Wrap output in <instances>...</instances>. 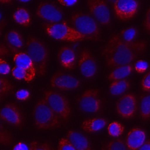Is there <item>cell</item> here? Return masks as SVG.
<instances>
[{"instance_id": "6da1fadb", "label": "cell", "mask_w": 150, "mask_h": 150, "mask_svg": "<svg viewBox=\"0 0 150 150\" xmlns=\"http://www.w3.org/2000/svg\"><path fill=\"white\" fill-rule=\"evenodd\" d=\"M147 45V42L144 40H135L129 44L105 45L101 54L104 57L107 66L115 68L130 64L145 52Z\"/></svg>"}, {"instance_id": "7a4b0ae2", "label": "cell", "mask_w": 150, "mask_h": 150, "mask_svg": "<svg viewBox=\"0 0 150 150\" xmlns=\"http://www.w3.org/2000/svg\"><path fill=\"white\" fill-rule=\"evenodd\" d=\"M33 117L36 127L40 129H56L62 125L61 118L43 97L36 103L33 110Z\"/></svg>"}, {"instance_id": "3957f363", "label": "cell", "mask_w": 150, "mask_h": 150, "mask_svg": "<svg viewBox=\"0 0 150 150\" xmlns=\"http://www.w3.org/2000/svg\"><path fill=\"white\" fill-rule=\"evenodd\" d=\"M26 53L33 62L36 73L43 76L46 73L49 50L43 42L38 38L30 36L26 42Z\"/></svg>"}, {"instance_id": "277c9868", "label": "cell", "mask_w": 150, "mask_h": 150, "mask_svg": "<svg viewBox=\"0 0 150 150\" xmlns=\"http://www.w3.org/2000/svg\"><path fill=\"white\" fill-rule=\"evenodd\" d=\"M73 28L86 38L87 40L100 39V29L96 20L90 15L82 12L74 13L71 18Z\"/></svg>"}, {"instance_id": "5b68a950", "label": "cell", "mask_w": 150, "mask_h": 150, "mask_svg": "<svg viewBox=\"0 0 150 150\" xmlns=\"http://www.w3.org/2000/svg\"><path fill=\"white\" fill-rule=\"evenodd\" d=\"M45 32L51 38L71 42L86 40V38L65 22L47 23L44 25Z\"/></svg>"}, {"instance_id": "8992f818", "label": "cell", "mask_w": 150, "mask_h": 150, "mask_svg": "<svg viewBox=\"0 0 150 150\" xmlns=\"http://www.w3.org/2000/svg\"><path fill=\"white\" fill-rule=\"evenodd\" d=\"M43 98L50 108L61 120L69 121L71 114V109L67 98L58 91L48 90L43 92Z\"/></svg>"}, {"instance_id": "52a82bcc", "label": "cell", "mask_w": 150, "mask_h": 150, "mask_svg": "<svg viewBox=\"0 0 150 150\" xmlns=\"http://www.w3.org/2000/svg\"><path fill=\"white\" fill-rule=\"evenodd\" d=\"M77 104L79 109L87 113H96L102 107V101L97 88L86 90L77 99Z\"/></svg>"}, {"instance_id": "ba28073f", "label": "cell", "mask_w": 150, "mask_h": 150, "mask_svg": "<svg viewBox=\"0 0 150 150\" xmlns=\"http://www.w3.org/2000/svg\"><path fill=\"white\" fill-rule=\"evenodd\" d=\"M139 9L137 0H116L113 10L116 17L121 21H128L134 18Z\"/></svg>"}, {"instance_id": "9c48e42d", "label": "cell", "mask_w": 150, "mask_h": 150, "mask_svg": "<svg viewBox=\"0 0 150 150\" xmlns=\"http://www.w3.org/2000/svg\"><path fill=\"white\" fill-rule=\"evenodd\" d=\"M138 103L135 96L127 93L119 98L116 103V110L118 115L125 119L133 118L137 111Z\"/></svg>"}, {"instance_id": "30bf717a", "label": "cell", "mask_w": 150, "mask_h": 150, "mask_svg": "<svg viewBox=\"0 0 150 150\" xmlns=\"http://www.w3.org/2000/svg\"><path fill=\"white\" fill-rule=\"evenodd\" d=\"M78 65L81 74L87 79H91L97 73V63L91 51L84 48L81 50L78 61Z\"/></svg>"}, {"instance_id": "8fae6325", "label": "cell", "mask_w": 150, "mask_h": 150, "mask_svg": "<svg viewBox=\"0 0 150 150\" xmlns=\"http://www.w3.org/2000/svg\"><path fill=\"white\" fill-rule=\"evenodd\" d=\"M0 118L16 128H22L24 125L22 112L13 103H8L1 108Z\"/></svg>"}, {"instance_id": "7c38bea8", "label": "cell", "mask_w": 150, "mask_h": 150, "mask_svg": "<svg viewBox=\"0 0 150 150\" xmlns=\"http://www.w3.org/2000/svg\"><path fill=\"white\" fill-rule=\"evenodd\" d=\"M50 86L61 90H73L80 86V81L73 75L62 71L56 72L50 80Z\"/></svg>"}, {"instance_id": "4fadbf2b", "label": "cell", "mask_w": 150, "mask_h": 150, "mask_svg": "<svg viewBox=\"0 0 150 150\" xmlns=\"http://www.w3.org/2000/svg\"><path fill=\"white\" fill-rule=\"evenodd\" d=\"M36 15L49 23L59 22L63 18V12L61 9L49 2H41L37 8Z\"/></svg>"}, {"instance_id": "5bb4252c", "label": "cell", "mask_w": 150, "mask_h": 150, "mask_svg": "<svg viewBox=\"0 0 150 150\" xmlns=\"http://www.w3.org/2000/svg\"><path fill=\"white\" fill-rule=\"evenodd\" d=\"M90 13L103 25H110L111 23L108 7L104 0H87Z\"/></svg>"}, {"instance_id": "9a60e30c", "label": "cell", "mask_w": 150, "mask_h": 150, "mask_svg": "<svg viewBox=\"0 0 150 150\" xmlns=\"http://www.w3.org/2000/svg\"><path fill=\"white\" fill-rule=\"evenodd\" d=\"M13 62L15 65L23 69L26 73L25 81L29 82L33 80L36 74V70L33 62L27 54L23 52H19L13 54Z\"/></svg>"}, {"instance_id": "2e32d148", "label": "cell", "mask_w": 150, "mask_h": 150, "mask_svg": "<svg viewBox=\"0 0 150 150\" xmlns=\"http://www.w3.org/2000/svg\"><path fill=\"white\" fill-rule=\"evenodd\" d=\"M57 60L65 69H73L76 64L77 57L74 50L69 46H63L59 50Z\"/></svg>"}, {"instance_id": "e0dca14e", "label": "cell", "mask_w": 150, "mask_h": 150, "mask_svg": "<svg viewBox=\"0 0 150 150\" xmlns=\"http://www.w3.org/2000/svg\"><path fill=\"white\" fill-rule=\"evenodd\" d=\"M145 139L146 134L144 130L139 127H135L128 132L125 142L128 149L136 150L144 143Z\"/></svg>"}, {"instance_id": "ac0fdd59", "label": "cell", "mask_w": 150, "mask_h": 150, "mask_svg": "<svg viewBox=\"0 0 150 150\" xmlns=\"http://www.w3.org/2000/svg\"><path fill=\"white\" fill-rule=\"evenodd\" d=\"M137 35L138 30L135 28H129L122 30L120 33L112 36L106 45L129 44L135 40Z\"/></svg>"}, {"instance_id": "d6986e66", "label": "cell", "mask_w": 150, "mask_h": 150, "mask_svg": "<svg viewBox=\"0 0 150 150\" xmlns=\"http://www.w3.org/2000/svg\"><path fill=\"white\" fill-rule=\"evenodd\" d=\"M67 139L71 142L76 150H90L92 149L87 137L79 131L69 130L67 134Z\"/></svg>"}, {"instance_id": "ffe728a7", "label": "cell", "mask_w": 150, "mask_h": 150, "mask_svg": "<svg viewBox=\"0 0 150 150\" xmlns=\"http://www.w3.org/2000/svg\"><path fill=\"white\" fill-rule=\"evenodd\" d=\"M5 40L6 46L11 52L13 54L23 47L24 40L21 34L15 30H12L8 32L5 36Z\"/></svg>"}, {"instance_id": "44dd1931", "label": "cell", "mask_w": 150, "mask_h": 150, "mask_svg": "<svg viewBox=\"0 0 150 150\" xmlns=\"http://www.w3.org/2000/svg\"><path fill=\"white\" fill-rule=\"evenodd\" d=\"M107 124V120L103 118H94L83 121L81 127L86 132L92 133L102 129Z\"/></svg>"}, {"instance_id": "7402d4cb", "label": "cell", "mask_w": 150, "mask_h": 150, "mask_svg": "<svg viewBox=\"0 0 150 150\" xmlns=\"http://www.w3.org/2000/svg\"><path fill=\"white\" fill-rule=\"evenodd\" d=\"M133 67L130 64L122 65L114 68V69L108 75V80H117L123 79L128 76L132 71Z\"/></svg>"}, {"instance_id": "603a6c76", "label": "cell", "mask_w": 150, "mask_h": 150, "mask_svg": "<svg viewBox=\"0 0 150 150\" xmlns=\"http://www.w3.org/2000/svg\"><path fill=\"white\" fill-rule=\"evenodd\" d=\"M130 87L129 81L125 79L114 80L110 85L109 91L112 96H120Z\"/></svg>"}, {"instance_id": "cb8c5ba5", "label": "cell", "mask_w": 150, "mask_h": 150, "mask_svg": "<svg viewBox=\"0 0 150 150\" xmlns=\"http://www.w3.org/2000/svg\"><path fill=\"white\" fill-rule=\"evenodd\" d=\"M13 18L16 23L23 26H28L31 22L28 11L23 8H18L13 14Z\"/></svg>"}, {"instance_id": "d4e9b609", "label": "cell", "mask_w": 150, "mask_h": 150, "mask_svg": "<svg viewBox=\"0 0 150 150\" xmlns=\"http://www.w3.org/2000/svg\"><path fill=\"white\" fill-rule=\"evenodd\" d=\"M139 110L142 120H148L150 118V94L141 96Z\"/></svg>"}, {"instance_id": "484cf974", "label": "cell", "mask_w": 150, "mask_h": 150, "mask_svg": "<svg viewBox=\"0 0 150 150\" xmlns=\"http://www.w3.org/2000/svg\"><path fill=\"white\" fill-rule=\"evenodd\" d=\"M13 89L14 86L9 80L0 76V101L11 94Z\"/></svg>"}, {"instance_id": "4316f807", "label": "cell", "mask_w": 150, "mask_h": 150, "mask_svg": "<svg viewBox=\"0 0 150 150\" xmlns=\"http://www.w3.org/2000/svg\"><path fill=\"white\" fill-rule=\"evenodd\" d=\"M107 150H127L128 149L125 141L122 139H115L109 142L101 148Z\"/></svg>"}, {"instance_id": "83f0119b", "label": "cell", "mask_w": 150, "mask_h": 150, "mask_svg": "<svg viewBox=\"0 0 150 150\" xmlns=\"http://www.w3.org/2000/svg\"><path fill=\"white\" fill-rule=\"evenodd\" d=\"M13 142L12 134L7 130L0 121V144L8 146L11 145Z\"/></svg>"}, {"instance_id": "f1b7e54d", "label": "cell", "mask_w": 150, "mask_h": 150, "mask_svg": "<svg viewBox=\"0 0 150 150\" xmlns=\"http://www.w3.org/2000/svg\"><path fill=\"white\" fill-rule=\"evenodd\" d=\"M107 129L110 136L118 137L123 133L124 131V127L121 123L117 121H114L110 124Z\"/></svg>"}, {"instance_id": "f546056e", "label": "cell", "mask_w": 150, "mask_h": 150, "mask_svg": "<svg viewBox=\"0 0 150 150\" xmlns=\"http://www.w3.org/2000/svg\"><path fill=\"white\" fill-rule=\"evenodd\" d=\"M53 149L52 145L47 142L40 143L36 141H32L29 145L30 150H51Z\"/></svg>"}, {"instance_id": "4dcf8cb0", "label": "cell", "mask_w": 150, "mask_h": 150, "mask_svg": "<svg viewBox=\"0 0 150 150\" xmlns=\"http://www.w3.org/2000/svg\"><path fill=\"white\" fill-rule=\"evenodd\" d=\"M12 76L17 80H26V73L25 71L19 66H15L12 70Z\"/></svg>"}, {"instance_id": "1f68e13d", "label": "cell", "mask_w": 150, "mask_h": 150, "mask_svg": "<svg viewBox=\"0 0 150 150\" xmlns=\"http://www.w3.org/2000/svg\"><path fill=\"white\" fill-rule=\"evenodd\" d=\"M58 149L59 150H76L71 142L67 138H61L59 142Z\"/></svg>"}, {"instance_id": "d6a6232c", "label": "cell", "mask_w": 150, "mask_h": 150, "mask_svg": "<svg viewBox=\"0 0 150 150\" xmlns=\"http://www.w3.org/2000/svg\"><path fill=\"white\" fill-rule=\"evenodd\" d=\"M148 67V63L146 61L142 60L137 61L134 65L135 70L139 73L145 72L147 70Z\"/></svg>"}, {"instance_id": "836d02e7", "label": "cell", "mask_w": 150, "mask_h": 150, "mask_svg": "<svg viewBox=\"0 0 150 150\" xmlns=\"http://www.w3.org/2000/svg\"><path fill=\"white\" fill-rule=\"evenodd\" d=\"M141 84L143 91L145 92H150V71L144 76Z\"/></svg>"}, {"instance_id": "e575fe53", "label": "cell", "mask_w": 150, "mask_h": 150, "mask_svg": "<svg viewBox=\"0 0 150 150\" xmlns=\"http://www.w3.org/2000/svg\"><path fill=\"white\" fill-rule=\"evenodd\" d=\"M11 70L8 63L3 59L0 57V74L6 75L9 73Z\"/></svg>"}, {"instance_id": "d590c367", "label": "cell", "mask_w": 150, "mask_h": 150, "mask_svg": "<svg viewBox=\"0 0 150 150\" xmlns=\"http://www.w3.org/2000/svg\"><path fill=\"white\" fill-rule=\"evenodd\" d=\"M30 93L28 90L26 89H21L18 91L16 93V97L17 99L19 100H26L29 98Z\"/></svg>"}, {"instance_id": "8d00e7d4", "label": "cell", "mask_w": 150, "mask_h": 150, "mask_svg": "<svg viewBox=\"0 0 150 150\" xmlns=\"http://www.w3.org/2000/svg\"><path fill=\"white\" fill-rule=\"evenodd\" d=\"M144 25L145 29L150 33V8L148 9L146 12Z\"/></svg>"}, {"instance_id": "74e56055", "label": "cell", "mask_w": 150, "mask_h": 150, "mask_svg": "<svg viewBox=\"0 0 150 150\" xmlns=\"http://www.w3.org/2000/svg\"><path fill=\"white\" fill-rule=\"evenodd\" d=\"M59 2L65 6H70L76 4L79 0H57Z\"/></svg>"}, {"instance_id": "f35d334b", "label": "cell", "mask_w": 150, "mask_h": 150, "mask_svg": "<svg viewBox=\"0 0 150 150\" xmlns=\"http://www.w3.org/2000/svg\"><path fill=\"white\" fill-rule=\"evenodd\" d=\"M10 53V50L8 47L3 44L0 43V56H7Z\"/></svg>"}, {"instance_id": "ab89813d", "label": "cell", "mask_w": 150, "mask_h": 150, "mask_svg": "<svg viewBox=\"0 0 150 150\" xmlns=\"http://www.w3.org/2000/svg\"><path fill=\"white\" fill-rule=\"evenodd\" d=\"M13 149L15 150H26L29 149V146L23 142H19L16 144L13 147Z\"/></svg>"}, {"instance_id": "60d3db41", "label": "cell", "mask_w": 150, "mask_h": 150, "mask_svg": "<svg viewBox=\"0 0 150 150\" xmlns=\"http://www.w3.org/2000/svg\"><path fill=\"white\" fill-rule=\"evenodd\" d=\"M138 149L140 150H150V139L145 141L144 143L139 147Z\"/></svg>"}, {"instance_id": "b9f144b4", "label": "cell", "mask_w": 150, "mask_h": 150, "mask_svg": "<svg viewBox=\"0 0 150 150\" xmlns=\"http://www.w3.org/2000/svg\"><path fill=\"white\" fill-rule=\"evenodd\" d=\"M12 0H0V3L2 4H8L11 2Z\"/></svg>"}, {"instance_id": "7bdbcfd3", "label": "cell", "mask_w": 150, "mask_h": 150, "mask_svg": "<svg viewBox=\"0 0 150 150\" xmlns=\"http://www.w3.org/2000/svg\"><path fill=\"white\" fill-rule=\"evenodd\" d=\"M19 2H28L29 1H30V0H17Z\"/></svg>"}, {"instance_id": "ee69618b", "label": "cell", "mask_w": 150, "mask_h": 150, "mask_svg": "<svg viewBox=\"0 0 150 150\" xmlns=\"http://www.w3.org/2000/svg\"><path fill=\"white\" fill-rule=\"evenodd\" d=\"M1 19H2V15H1V13H0V21L1 20Z\"/></svg>"}, {"instance_id": "f6af8a7d", "label": "cell", "mask_w": 150, "mask_h": 150, "mask_svg": "<svg viewBox=\"0 0 150 150\" xmlns=\"http://www.w3.org/2000/svg\"><path fill=\"white\" fill-rule=\"evenodd\" d=\"M0 35H1V28H0Z\"/></svg>"}]
</instances>
